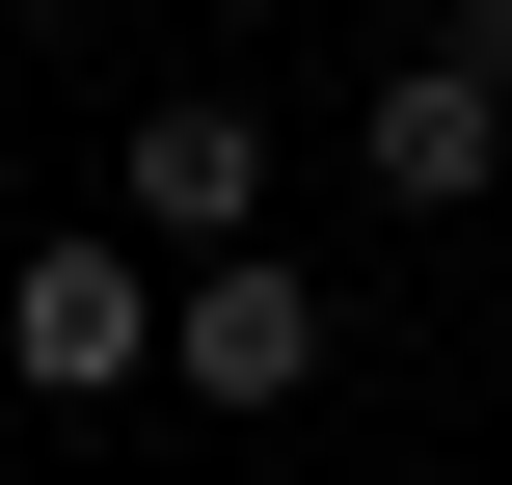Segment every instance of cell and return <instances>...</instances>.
<instances>
[{
  "label": "cell",
  "instance_id": "3957f363",
  "mask_svg": "<svg viewBox=\"0 0 512 485\" xmlns=\"http://www.w3.org/2000/svg\"><path fill=\"white\" fill-rule=\"evenodd\" d=\"M108 243H135V270H243V243H270V108H243V81H162V108L108 135Z\"/></svg>",
  "mask_w": 512,
  "mask_h": 485
},
{
  "label": "cell",
  "instance_id": "5b68a950",
  "mask_svg": "<svg viewBox=\"0 0 512 485\" xmlns=\"http://www.w3.org/2000/svg\"><path fill=\"white\" fill-rule=\"evenodd\" d=\"M432 54H459V81H486V108H512V0H459V27H432Z\"/></svg>",
  "mask_w": 512,
  "mask_h": 485
},
{
  "label": "cell",
  "instance_id": "6da1fadb",
  "mask_svg": "<svg viewBox=\"0 0 512 485\" xmlns=\"http://www.w3.org/2000/svg\"><path fill=\"white\" fill-rule=\"evenodd\" d=\"M0 405H54V432H108V405H162V270H135L108 216H54V243L0 270Z\"/></svg>",
  "mask_w": 512,
  "mask_h": 485
},
{
  "label": "cell",
  "instance_id": "7a4b0ae2",
  "mask_svg": "<svg viewBox=\"0 0 512 485\" xmlns=\"http://www.w3.org/2000/svg\"><path fill=\"white\" fill-rule=\"evenodd\" d=\"M351 378V297L297 270V243H243V270H162V405H216V432H297Z\"/></svg>",
  "mask_w": 512,
  "mask_h": 485
},
{
  "label": "cell",
  "instance_id": "8992f818",
  "mask_svg": "<svg viewBox=\"0 0 512 485\" xmlns=\"http://www.w3.org/2000/svg\"><path fill=\"white\" fill-rule=\"evenodd\" d=\"M27 27H135V0H27Z\"/></svg>",
  "mask_w": 512,
  "mask_h": 485
},
{
  "label": "cell",
  "instance_id": "277c9868",
  "mask_svg": "<svg viewBox=\"0 0 512 485\" xmlns=\"http://www.w3.org/2000/svg\"><path fill=\"white\" fill-rule=\"evenodd\" d=\"M351 162H378V216H486V189H512V108L459 81V54H405V81L351 108Z\"/></svg>",
  "mask_w": 512,
  "mask_h": 485
}]
</instances>
